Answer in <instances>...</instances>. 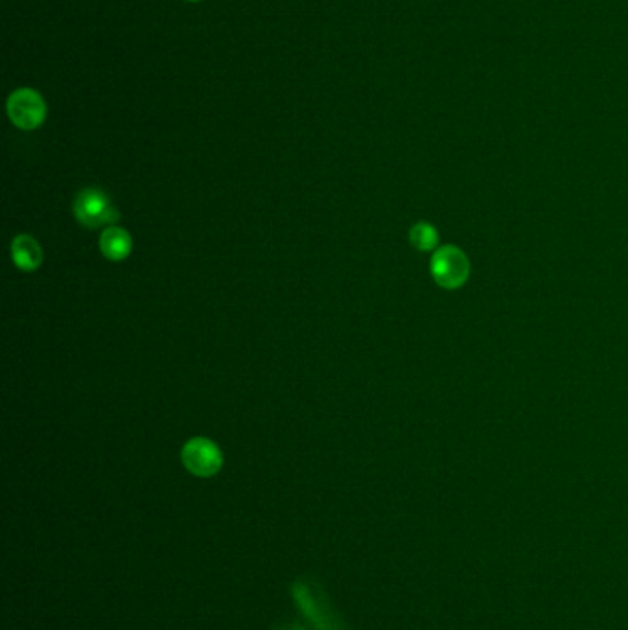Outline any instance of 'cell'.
<instances>
[{"instance_id":"cell-8","label":"cell","mask_w":628,"mask_h":630,"mask_svg":"<svg viewBox=\"0 0 628 630\" xmlns=\"http://www.w3.org/2000/svg\"><path fill=\"white\" fill-rule=\"evenodd\" d=\"M185 2H201V0H185Z\"/></svg>"},{"instance_id":"cell-2","label":"cell","mask_w":628,"mask_h":630,"mask_svg":"<svg viewBox=\"0 0 628 630\" xmlns=\"http://www.w3.org/2000/svg\"><path fill=\"white\" fill-rule=\"evenodd\" d=\"M8 117L15 128L34 131L41 128L47 120V102L43 94L30 87H21L8 96L6 102Z\"/></svg>"},{"instance_id":"cell-6","label":"cell","mask_w":628,"mask_h":630,"mask_svg":"<svg viewBox=\"0 0 628 630\" xmlns=\"http://www.w3.org/2000/svg\"><path fill=\"white\" fill-rule=\"evenodd\" d=\"M131 249H133V240H131L128 231H124L120 227H109L100 236V251L105 258H109L113 262L126 260Z\"/></svg>"},{"instance_id":"cell-1","label":"cell","mask_w":628,"mask_h":630,"mask_svg":"<svg viewBox=\"0 0 628 630\" xmlns=\"http://www.w3.org/2000/svg\"><path fill=\"white\" fill-rule=\"evenodd\" d=\"M470 260L457 245H442L431 257V277L444 290H459L470 277Z\"/></svg>"},{"instance_id":"cell-5","label":"cell","mask_w":628,"mask_h":630,"mask_svg":"<svg viewBox=\"0 0 628 630\" xmlns=\"http://www.w3.org/2000/svg\"><path fill=\"white\" fill-rule=\"evenodd\" d=\"M12 258L17 268L35 271L43 264V251L34 236L21 234L12 242Z\"/></svg>"},{"instance_id":"cell-3","label":"cell","mask_w":628,"mask_h":630,"mask_svg":"<svg viewBox=\"0 0 628 630\" xmlns=\"http://www.w3.org/2000/svg\"><path fill=\"white\" fill-rule=\"evenodd\" d=\"M74 216L85 227L113 225L120 220V212L107 198V194L98 188H85L74 199Z\"/></svg>"},{"instance_id":"cell-4","label":"cell","mask_w":628,"mask_h":630,"mask_svg":"<svg viewBox=\"0 0 628 630\" xmlns=\"http://www.w3.org/2000/svg\"><path fill=\"white\" fill-rule=\"evenodd\" d=\"M183 463L188 472H192L198 478H210L220 472L223 465V454L218 444L212 443L205 437H196L188 441L183 448Z\"/></svg>"},{"instance_id":"cell-7","label":"cell","mask_w":628,"mask_h":630,"mask_svg":"<svg viewBox=\"0 0 628 630\" xmlns=\"http://www.w3.org/2000/svg\"><path fill=\"white\" fill-rule=\"evenodd\" d=\"M409 242L419 251H433L439 245V233L431 223H415L409 229Z\"/></svg>"},{"instance_id":"cell-9","label":"cell","mask_w":628,"mask_h":630,"mask_svg":"<svg viewBox=\"0 0 628 630\" xmlns=\"http://www.w3.org/2000/svg\"><path fill=\"white\" fill-rule=\"evenodd\" d=\"M282 630H299V629H293V627H288V629H282Z\"/></svg>"}]
</instances>
